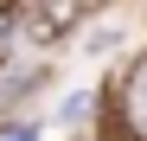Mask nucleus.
I'll use <instances>...</instances> for the list:
<instances>
[{"label": "nucleus", "mask_w": 147, "mask_h": 141, "mask_svg": "<svg viewBox=\"0 0 147 141\" xmlns=\"http://www.w3.org/2000/svg\"><path fill=\"white\" fill-rule=\"evenodd\" d=\"M102 0H19L13 7V39L19 45H64Z\"/></svg>", "instance_id": "obj_1"}, {"label": "nucleus", "mask_w": 147, "mask_h": 141, "mask_svg": "<svg viewBox=\"0 0 147 141\" xmlns=\"http://www.w3.org/2000/svg\"><path fill=\"white\" fill-rule=\"evenodd\" d=\"M32 77H26V45H19L13 32H0V103L7 96H19Z\"/></svg>", "instance_id": "obj_2"}, {"label": "nucleus", "mask_w": 147, "mask_h": 141, "mask_svg": "<svg viewBox=\"0 0 147 141\" xmlns=\"http://www.w3.org/2000/svg\"><path fill=\"white\" fill-rule=\"evenodd\" d=\"M134 109H141V122H147V70H141V83H134Z\"/></svg>", "instance_id": "obj_3"}, {"label": "nucleus", "mask_w": 147, "mask_h": 141, "mask_svg": "<svg viewBox=\"0 0 147 141\" xmlns=\"http://www.w3.org/2000/svg\"><path fill=\"white\" fill-rule=\"evenodd\" d=\"M7 141H32V128H26V135H19V128H13V135H7Z\"/></svg>", "instance_id": "obj_4"}, {"label": "nucleus", "mask_w": 147, "mask_h": 141, "mask_svg": "<svg viewBox=\"0 0 147 141\" xmlns=\"http://www.w3.org/2000/svg\"><path fill=\"white\" fill-rule=\"evenodd\" d=\"M121 141H141V135H121Z\"/></svg>", "instance_id": "obj_5"}]
</instances>
